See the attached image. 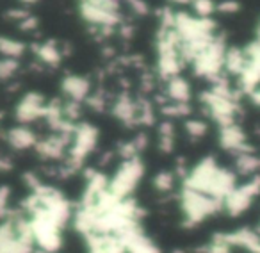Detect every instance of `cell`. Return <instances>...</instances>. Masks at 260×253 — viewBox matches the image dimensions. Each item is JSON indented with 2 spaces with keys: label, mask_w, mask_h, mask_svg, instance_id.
I'll return each instance as SVG.
<instances>
[{
  "label": "cell",
  "mask_w": 260,
  "mask_h": 253,
  "mask_svg": "<svg viewBox=\"0 0 260 253\" xmlns=\"http://www.w3.org/2000/svg\"><path fill=\"white\" fill-rule=\"evenodd\" d=\"M192 8H194L196 15L200 18H209L210 13L216 11V6H214L212 0H194L192 2Z\"/></svg>",
  "instance_id": "obj_27"
},
{
  "label": "cell",
  "mask_w": 260,
  "mask_h": 253,
  "mask_svg": "<svg viewBox=\"0 0 260 253\" xmlns=\"http://www.w3.org/2000/svg\"><path fill=\"white\" fill-rule=\"evenodd\" d=\"M166 94L170 102H175V104H189V100H191V86L180 75L173 77V79L168 80Z\"/></svg>",
  "instance_id": "obj_16"
},
{
  "label": "cell",
  "mask_w": 260,
  "mask_h": 253,
  "mask_svg": "<svg viewBox=\"0 0 260 253\" xmlns=\"http://www.w3.org/2000/svg\"><path fill=\"white\" fill-rule=\"evenodd\" d=\"M80 15L87 23L98 27V29H114L118 23H121L119 13L105 11V9L94 8L91 4H80Z\"/></svg>",
  "instance_id": "obj_12"
},
{
  "label": "cell",
  "mask_w": 260,
  "mask_h": 253,
  "mask_svg": "<svg viewBox=\"0 0 260 253\" xmlns=\"http://www.w3.org/2000/svg\"><path fill=\"white\" fill-rule=\"evenodd\" d=\"M72 138L73 136H70V134H57V132H55L50 138H45V139H41V141L38 139L34 148H36L38 155L43 157V159H50V161L62 159L66 148L72 145Z\"/></svg>",
  "instance_id": "obj_10"
},
{
  "label": "cell",
  "mask_w": 260,
  "mask_h": 253,
  "mask_svg": "<svg viewBox=\"0 0 260 253\" xmlns=\"http://www.w3.org/2000/svg\"><path fill=\"white\" fill-rule=\"evenodd\" d=\"M184 185L224 202L228 195L237 187V178L234 171L221 168L212 157H205L185 175Z\"/></svg>",
  "instance_id": "obj_1"
},
{
  "label": "cell",
  "mask_w": 260,
  "mask_h": 253,
  "mask_svg": "<svg viewBox=\"0 0 260 253\" xmlns=\"http://www.w3.org/2000/svg\"><path fill=\"white\" fill-rule=\"evenodd\" d=\"M145 177V164L139 157L123 159L111 178H109V193L118 200H128L138 189Z\"/></svg>",
  "instance_id": "obj_3"
},
{
  "label": "cell",
  "mask_w": 260,
  "mask_h": 253,
  "mask_svg": "<svg viewBox=\"0 0 260 253\" xmlns=\"http://www.w3.org/2000/svg\"><path fill=\"white\" fill-rule=\"evenodd\" d=\"M226 45H224V38L217 36L212 40V43L207 48H203L196 59L191 62L192 70L198 77H205L210 82H216L219 80L221 72L224 68V55H226Z\"/></svg>",
  "instance_id": "obj_4"
},
{
  "label": "cell",
  "mask_w": 260,
  "mask_h": 253,
  "mask_svg": "<svg viewBox=\"0 0 260 253\" xmlns=\"http://www.w3.org/2000/svg\"><path fill=\"white\" fill-rule=\"evenodd\" d=\"M119 34H121L125 40H130V38H132V34H134V29H132L128 23H123L121 29H119Z\"/></svg>",
  "instance_id": "obj_33"
},
{
  "label": "cell",
  "mask_w": 260,
  "mask_h": 253,
  "mask_svg": "<svg viewBox=\"0 0 260 253\" xmlns=\"http://www.w3.org/2000/svg\"><path fill=\"white\" fill-rule=\"evenodd\" d=\"M219 145L223 146L224 150H228L230 153H235V155H239V153L255 152V148L246 143L244 131H242L237 123H234V125H228V126H221Z\"/></svg>",
  "instance_id": "obj_9"
},
{
  "label": "cell",
  "mask_w": 260,
  "mask_h": 253,
  "mask_svg": "<svg viewBox=\"0 0 260 253\" xmlns=\"http://www.w3.org/2000/svg\"><path fill=\"white\" fill-rule=\"evenodd\" d=\"M38 27V18L36 16H27L23 22H20V29L22 30H34Z\"/></svg>",
  "instance_id": "obj_32"
},
{
  "label": "cell",
  "mask_w": 260,
  "mask_h": 253,
  "mask_svg": "<svg viewBox=\"0 0 260 253\" xmlns=\"http://www.w3.org/2000/svg\"><path fill=\"white\" fill-rule=\"evenodd\" d=\"M80 4H91V6H94V8L105 9V11L119 13L121 2H119V0H80Z\"/></svg>",
  "instance_id": "obj_26"
},
{
  "label": "cell",
  "mask_w": 260,
  "mask_h": 253,
  "mask_svg": "<svg viewBox=\"0 0 260 253\" xmlns=\"http://www.w3.org/2000/svg\"><path fill=\"white\" fill-rule=\"evenodd\" d=\"M18 59L2 57L0 59V80H9L18 72Z\"/></svg>",
  "instance_id": "obj_25"
},
{
  "label": "cell",
  "mask_w": 260,
  "mask_h": 253,
  "mask_svg": "<svg viewBox=\"0 0 260 253\" xmlns=\"http://www.w3.org/2000/svg\"><path fill=\"white\" fill-rule=\"evenodd\" d=\"M47 114V100L41 93H27L15 109V118L22 125L32 123Z\"/></svg>",
  "instance_id": "obj_7"
},
{
  "label": "cell",
  "mask_w": 260,
  "mask_h": 253,
  "mask_svg": "<svg viewBox=\"0 0 260 253\" xmlns=\"http://www.w3.org/2000/svg\"><path fill=\"white\" fill-rule=\"evenodd\" d=\"M130 6V9L136 13V15H148V4H146L145 0H126Z\"/></svg>",
  "instance_id": "obj_30"
},
{
  "label": "cell",
  "mask_w": 260,
  "mask_h": 253,
  "mask_svg": "<svg viewBox=\"0 0 260 253\" xmlns=\"http://www.w3.org/2000/svg\"><path fill=\"white\" fill-rule=\"evenodd\" d=\"M123 242H125L126 253H160V248L155 244V241L148 237L141 227H132L121 235Z\"/></svg>",
  "instance_id": "obj_11"
},
{
  "label": "cell",
  "mask_w": 260,
  "mask_h": 253,
  "mask_svg": "<svg viewBox=\"0 0 260 253\" xmlns=\"http://www.w3.org/2000/svg\"><path fill=\"white\" fill-rule=\"evenodd\" d=\"M246 66V57H244V50L237 47H232L226 50V55H224V68H226L228 73L232 75H241L242 70Z\"/></svg>",
  "instance_id": "obj_18"
},
{
  "label": "cell",
  "mask_w": 260,
  "mask_h": 253,
  "mask_svg": "<svg viewBox=\"0 0 260 253\" xmlns=\"http://www.w3.org/2000/svg\"><path fill=\"white\" fill-rule=\"evenodd\" d=\"M251 98H253V102H255L256 105H260V89L253 91V93H251Z\"/></svg>",
  "instance_id": "obj_34"
},
{
  "label": "cell",
  "mask_w": 260,
  "mask_h": 253,
  "mask_svg": "<svg viewBox=\"0 0 260 253\" xmlns=\"http://www.w3.org/2000/svg\"><path fill=\"white\" fill-rule=\"evenodd\" d=\"M34 50H36V55L48 66H57L61 62V50L59 47L54 43V41H48V43L43 45H34Z\"/></svg>",
  "instance_id": "obj_19"
},
{
  "label": "cell",
  "mask_w": 260,
  "mask_h": 253,
  "mask_svg": "<svg viewBox=\"0 0 260 253\" xmlns=\"http://www.w3.org/2000/svg\"><path fill=\"white\" fill-rule=\"evenodd\" d=\"M260 195V173L249 177L248 182L242 185H237L234 191L224 200V210L230 216H241L242 212L251 207L253 200Z\"/></svg>",
  "instance_id": "obj_6"
},
{
  "label": "cell",
  "mask_w": 260,
  "mask_h": 253,
  "mask_svg": "<svg viewBox=\"0 0 260 253\" xmlns=\"http://www.w3.org/2000/svg\"><path fill=\"white\" fill-rule=\"evenodd\" d=\"M175 148V125L173 121L166 119L159 125V150L170 153Z\"/></svg>",
  "instance_id": "obj_20"
},
{
  "label": "cell",
  "mask_w": 260,
  "mask_h": 253,
  "mask_svg": "<svg viewBox=\"0 0 260 253\" xmlns=\"http://www.w3.org/2000/svg\"><path fill=\"white\" fill-rule=\"evenodd\" d=\"M8 143L13 146L15 150H27V148H34L38 143V138L30 129H27L25 125L22 126H15L11 131H8L6 134Z\"/></svg>",
  "instance_id": "obj_15"
},
{
  "label": "cell",
  "mask_w": 260,
  "mask_h": 253,
  "mask_svg": "<svg viewBox=\"0 0 260 253\" xmlns=\"http://www.w3.org/2000/svg\"><path fill=\"white\" fill-rule=\"evenodd\" d=\"M175 185V175L171 171H160V173L155 175L153 178V187L159 193H168L171 191Z\"/></svg>",
  "instance_id": "obj_23"
},
{
  "label": "cell",
  "mask_w": 260,
  "mask_h": 253,
  "mask_svg": "<svg viewBox=\"0 0 260 253\" xmlns=\"http://www.w3.org/2000/svg\"><path fill=\"white\" fill-rule=\"evenodd\" d=\"M178 200H180V212L185 227H196L224 209V202L196 191L189 185H182Z\"/></svg>",
  "instance_id": "obj_2"
},
{
  "label": "cell",
  "mask_w": 260,
  "mask_h": 253,
  "mask_svg": "<svg viewBox=\"0 0 260 253\" xmlns=\"http://www.w3.org/2000/svg\"><path fill=\"white\" fill-rule=\"evenodd\" d=\"M25 52V45L22 41L11 40V38L0 36V54L9 59H18Z\"/></svg>",
  "instance_id": "obj_21"
},
{
  "label": "cell",
  "mask_w": 260,
  "mask_h": 253,
  "mask_svg": "<svg viewBox=\"0 0 260 253\" xmlns=\"http://www.w3.org/2000/svg\"><path fill=\"white\" fill-rule=\"evenodd\" d=\"M173 4H180V6H187V4H192L194 0H171Z\"/></svg>",
  "instance_id": "obj_35"
},
{
  "label": "cell",
  "mask_w": 260,
  "mask_h": 253,
  "mask_svg": "<svg viewBox=\"0 0 260 253\" xmlns=\"http://www.w3.org/2000/svg\"><path fill=\"white\" fill-rule=\"evenodd\" d=\"M241 9V4H239L237 0H223L217 4V11L224 13V15H234Z\"/></svg>",
  "instance_id": "obj_28"
},
{
  "label": "cell",
  "mask_w": 260,
  "mask_h": 253,
  "mask_svg": "<svg viewBox=\"0 0 260 253\" xmlns=\"http://www.w3.org/2000/svg\"><path fill=\"white\" fill-rule=\"evenodd\" d=\"M9 196H11V191H9V187H8V185H2V187H0V216H2V217L8 216Z\"/></svg>",
  "instance_id": "obj_29"
},
{
  "label": "cell",
  "mask_w": 260,
  "mask_h": 253,
  "mask_svg": "<svg viewBox=\"0 0 260 253\" xmlns=\"http://www.w3.org/2000/svg\"><path fill=\"white\" fill-rule=\"evenodd\" d=\"M112 114L123 121L126 126H136L139 125V105L138 102H134L126 93H121L114 102V107H112Z\"/></svg>",
  "instance_id": "obj_13"
},
{
  "label": "cell",
  "mask_w": 260,
  "mask_h": 253,
  "mask_svg": "<svg viewBox=\"0 0 260 253\" xmlns=\"http://www.w3.org/2000/svg\"><path fill=\"white\" fill-rule=\"evenodd\" d=\"M184 126H185V132L192 139H200L207 134V123L202 121V119H187Z\"/></svg>",
  "instance_id": "obj_24"
},
{
  "label": "cell",
  "mask_w": 260,
  "mask_h": 253,
  "mask_svg": "<svg viewBox=\"0 0 260 253\" xmlns=\"http://www.w3.org/2000/svg\"><path fill=\"white\" fill-rule=\"evenodd\" d=\"M235 173L246 175V177H253V175H258L260 171V157L255 152L249 153H239L235 155Z\"/></svg>",
  "instance_id": "obj_17"
},
{
  "label": "cell",
  "mask_w": 260,
  "mask_h": 253,
  "mask_svg": "<svg viewBox=\"0 0 260 253\" xmlns=\"http://www.w3.org/2000/svg\"><path fill=\"white\" fill-rule=\"evenodd\" d=\"M22 2H25V4H34V2H38V0H22Z\"/></svg>",
  "instance_id": "obj_36"
},
{
  "label": "cell",
  "mask_w": 260,
  "mask_h": 253,
  "mask_svg": "<svg viewBox=\"0 0 260 253\" xmlns=\"http://www.w3.org/2000/svg\"><path fill=\"white\" fill-rule=\"evenodd\" d=\"M98 143V129L91 123H80L75 126L72 145H70V155L66 161L64 170L68 173L77 171L84 164L86 157L96 148Z\"/></svg>",
  "instance_id": "obj_5"
},
{
  "label": "cell",
  "mask_w": 260,
  "mask_h": 253,
  "mask_svg": "<svg viewBox=\"0 0 260 253\" xmlns=\"http://www.w3.org/2000/svg\"><path fill=\"white\" fill-rule=\"evenodd\" d=\"M162 114L170 116V118H184V116L191 114V107L189 104H175V102H166L162 105Z\"/></svg>",
  "instance_id": "obj_22"
},
{
  "label": "cell",
  "mask_w": 260,
  "mask_h": 253,
  "mask_svg": "<svg viewBox=\"0 0 260 253\" xmlns=\"http://www.w3.org/2000/svg\"><path fill=\"white\" fill-rule=\"evenodd\" d=\"M84 239H86L87 253H126L125 242L118 234L98 232L86 235Z\"/></svg>",
  "instance_id": "obj_8"
},
{
  "label": "cell",
  "mask_w": 260,
  "mask_h": 253,
  "mask_svg": "<svg viewBox=\"0 0 260 253\" xmlns=\"http://www.w3.org/2000/svg\"><path fill=\"white\" fill-rule=\"evenodd\" d=\"M6 16L11 20H16V22H23V20L27 18V16H30V13L27 11V9H9L8 13H6Z\"/></svg>",
  "instance_id": "obj_31"
},
{
  "label": "cell",
  "mask_w": 260,
  "mask_h": 253,
  "mask_svg": "<svg viewBox=\"0 0 260 253\" xmlns=\"http://www.w3.org/2000/svg\"><path fill=\"white\" fill-rule=\"evenodd\" d=\"M61 89L66 97L70 98V102H84L87 100L91 91V84L86 77L80 75H66L61 80Z\"/></svg>",
  "instance_id": "obj_14"
}]
</instances>
